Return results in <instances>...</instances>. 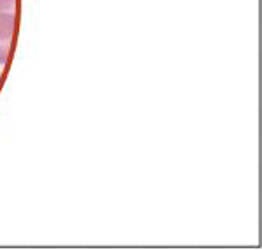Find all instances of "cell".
Segmentation results:
<instances>
[{"mask_svg": "<svg viewBox=\"0 0 262 250\" xmlns=\"http://www.w3.org/2000/svg\"><path fill=\"white\" fill-rule=\"evenodd\" d=\"M16 30V13H0V66H6L11 55Z\"/></svg>", "mask_w": 262, "mask_h": 250, "instance_id": "cell-1", "label": "cell"}, {"mask_svg": "<svg viewBox=\"0 0 262 250\" xmlns=\"http://www.w3.org/2000/svg\"><path fill=\"white\" fill-rule=\"evenodd\" d=\"M0 81H2V74H0Z\"/></svg>", "mask_w": 262, "mask_h": 250, "instance_id": "cell-3", "label": "cell"}, {"mask_svg": "<svg viewBox=\"0 0 262 250\" xmlns=\"http://www.w3.org/2000/svg\"><path fill=\"white\" fill-rule=\"evenodd\" d=\"M18 0H0V13H16Z\"/></svg>", "mask_w": 262, "mask_h": 250, "instance_id": "cell-2", "label": "cell"}]
</instances>
